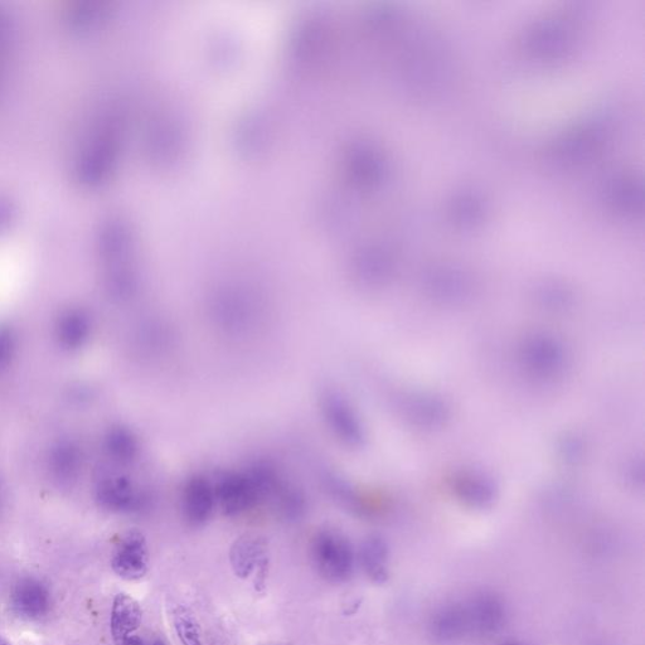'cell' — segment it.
Instances as JSON below:
<instances>
[{
  "label": "cell",
  "instance_id": "6da1fadb",
  "mask_svg": "<svg viewBox=\"0 0 645 645\" xmlns=\"http://www.w3.org/2000/svg\"><path fill=\"white\" fill-rule=\"evenodd\" d=\"M315 569L329 583H343L351 577L354 554L351 543L341 533L323 530L317 533L312 543Z\"/></svg>",
  "mask_w": 645,
  "mask_h": 645
},
{
  "label": "cell",
  "instance_id": "7a4b0ae2",
  "mask_svg": "<svg viewBox=\"0 0 645 645\" xmlns=\"http://www.w3.org/2000/svg\"><path fill=\"white\" fill-rule=\"evenodd\" d=\"M95 498L100 507L114 513H137L148 506V494L129 475L105 472L95 484Z\"/></svg>",
  "mask_w": 645,
  "mask_h": 645
},
{
  "label": "cell",
  "instance_id": "3957f363",
  "mask_svg": "<svg viewBox=\"0 0 645 645\" xmlns=\"http://www.w3.org/2000/svg\"><path fill=\"white\" fill-rule=\"evenodd\" d=\"M523 367L541 380L561 375L567 365V352L559 339L548 334H533L521 347Z\"/></svg>",
  "mask_w": 645,
  "mask_h": 645
},
{
  "label": "cell",
  "instance_id": "277c9868",
  "mask_svg": "<svg viewBox=\"0 0 645 645\" xmlns=\"http://www.w3.org/2000/svg\"><path fill=\"white\" fill-rule=\"evenodd\" d=\"M320 406L329 428L339 440L353 448L366 444L365 428L346 397L333 389L324 390L320 396Z\"/></svg>",
  "mask_w": 645,
  "mask_h": 645
},
{
  "label": "cell",
  "instance_id": "5b68a950",
  "mask_svg": "<svg viewBox=\"0 0 645 645\" xmlns=\"http://www.w3.org/2000/svg\"><path fill=\"white\" fill-rule=\"evenodd\" d=\"M212 484L216 502L227 516H239L260 502L259 494L245 470L220 472Z\"/></svg>",
  "mask_w": 645,
  "mask_h": 645
},
{
  "label": "cell",
  "instance_id": "8992f818",
  "mask_svg": "<svg viewBox=\"0 0 645 645\" xmlns=\"http://www.w3.org/2000/svg\"><path fill=\"white\" fill-rule=\"evenodd\" d=\"M94 328V318L89 310L70 307L58 313L53 324V337L62 351L75 353L89 344Z\"/></svg>",
  "mask_w": 645,
  "mask_h": 645
},
{
  "label": "cell",
  "instance_id": "52a82bcc",
  "mask_svg": "<svg viewBox=\"0 0 645 645\" xmlns=\"http://www.w3.org/2000/svg\"><path fill=\"white\" fill-rule=\"evenodd\" d=\"M85 465V453L76 439L66 436L51 445L47 453V470L53 482L71 486L80 478Z\"/></svg>",
  "mask_w": 645,
  "mask_h": 645
},
{
  "label": "cell",
  "instance_id": "ba28073f",
  "mask_svg": "<svg viewBox=\"0 0 645 645\" xmlns=\"http://www.w3.org/2000/svg\"><path fill=\"white\" fill-rule=\"evenodd\" d=\"M111 566L116 575L128 581L143 579L149 570L147 540L138 531L126 533L116 546Z\"/></svg>",
  "mask_w": 645,
  "mask_h": 645
},
{
  "label": "cell",
  "instance_id": "9c48e42d",
  "mask_svg": "<svg viewBox=\"0 0 645 645\" xmlns=\"http://www.w3.org/2000/svg\"><path fill=\"white\" fill-rule=\"evenodd\" d=\"M216 497L210 479L196 474L184 484L182 511L184 520L192 527H200L210 520Z\"/></svg>",
  "mask_w": 645,
  "mask_h": 645
},
{
  "label": "cell",
  "instance_id": "30bf717a",
  "mask_svg": "<svg viewBox=\"0 0 645 645\" xmlns=\"http://www.w3.org/2000/svg\"><path fill=\"white\" fill-rule=\"evenodd\" d=\"M455 496L468 507L484 509L491 507L498 498V483L491 475L480 472H464L451 480Z\"/></svg>",
  "mask_w": 645,
  "mask_h": 645
},
{
  "label": "cell",
  "instance_id": "8fae6325",
  "mask_svg": "<svg viewBox=\"0 0 645 645\" xmlns=\"http://www.w3.org/2000/svg\"><path fill=\"white\" fill-rule=\"evenodd\" d=\"M14 613L28 620L46 617L51 609V594L46 585L36 579H23L14 586L11 595Z\"/></svg>",
  "mask_w": 645,
  "mask_h": 645
},
{
  "label": "cell",
  "instance_id": "7c38bea8",
  "mask_svg": "<svg viewBox=\"0 0 645 645\" xmlns=\"http://www.w3.org/2000/svg\"><path fill=\"white\" fill-rule=\"evenodd\" d=\"M407 420L424 429H436L449 420L448 404L441 397L429 394H411L402 400Z\"/></svg>",
  "mask_w": 645,
  "mask_h": 645
},
{
  "label": "cell",
  "instance_id": "4fadbf2b",
  "mask_svg": "<svg viewBox=\"0 0 645 645\" xmlns=\"http://www.w3.org/2000/svg\"><path fill=\"white\" fill-rule=\"evenodd\" d=\"M465 611L469 629L480 634L497 633L506 623V606L493 594L475 596Z\"/></svg>",
  "mask_w": 645,
  "mask_h": 645
},
{
  "label": "cell",
  "instance_id": "5bb4252c",
  "mask_svg": "<svg viewBox=\"0 0 645 645\" xmlns=\"http://www.w3.org/2000/svg\"><path fill=\"white\" fill-rule=\"evenodd\" d=\"M142 620L143 611L137 600L128 594L116 595L110 619L115 644L125 645L134 638Z\"/></svg>",
  "mask_w": 645,
  "mask_h": 645
},
{
  "label": "cell",
  "instance_id": "9a60e30c",
  "mask_svg": "<svg viewBox=\"0 0 645 645\" xmlns=\"http://www.w3.org/2000/svg\"><path fill=\"white\" fill-rule=\"evenodd\" d=\"M103 450L111 462L118 465L133 463L138 457L139 443L132 430L123 425L111 426L103 436Z\"/></svg>",
  "mask_w": 645,
  "mask_h": 645
},
{
  "label": "cell",
  "instance_id": "2e32d148",
  "mask_svg": "<svg viewBox=\"0 0 645 645\" xmlns=\"http://www.w3.org/2000/svg\"><path fill=\"white\" fill-rule=\"evenodd\" d=\"M467 630H469L467 611L457 605L441 609L430 623L431 635L444 643L455 642L462 638Z\"/></svg>",
  "mask_w": 645,
  "mask_h": 645
},
{
  "label": "cell",
  "instance_id": "e0dca14e",
  "mask_svg": "<svg viewBox=\"0 0 645 645\" xmlns=\"http://www.w3.org/2000/svg\"><path fill=\"white\" fill-rule=\"evenodd\" d=\"M265 542L260 537L244 536L236 541L231 551L232 567L237 576L247 577L265 562Z\"/></svg>",
  "mask_w": 645,
  "mask_h": 645
},
{
  "label": "cell",
  "instance_id": "ac0fdd59",
  "mask_svg": "<svg viewBox=\"0 0 645 645\" xmlns=\"http://www.w3.org/2000/svg\"><path fill=\"white\" fill-rule=\"evenodd\" d=\"M361 562L366 574L377 584L389 577V547L380 536L368 537L361 548Z\"/></svg>",
  "mask_w": 645,
  "mask_h": 645
},
{
  "label": "cell",
  "instance_id": "d6986e66",
  "mask_svg": "<svg viewBox=\"0 0 645 645\" xmlns=\"http://www.w3.org/2000/svg\"><path fill=\"white\" fill-rule=\"evenodd\" d=\"M276 508L288 520H298L307 509V498L302 489L284 479L273 494Z\"/></svg>",
  "mask_w": 645,
  "mask_h": 645
},
{
  "label": "cell",
  "instance_id": "ffe728a7",
  "mask_svg": "<svg viewBox=\"0 0 645 645\" xmlns=\"http://www.w3.org/2000/svg\"><path fill=\"white\" fill-rule=\"evenodd\" d=\"M173 627L183 645H202V630L195 614L186 606H177L172 615Z\"/></svg>",
  "mask_w": 645,
  "mask_h": 645
},
{
  "label": "cell",
  "instance_id": "44dd1931",
  "mask_svg": "<svg viewBox=\"0 0 645 645\" xmlns=\"http://www.w3.org/2000/svg\"><path fill=\"white\" fill-rule=\"evenodd\" d=\"M322 482L324 488L337 501L346 504L347 507L361 508V497L358 496L356 489L351 486V483L347 482L341 475L331 472V470H324L322 473Z\"/></svg>",
  "mask_w": 645,
  "mask_h": 645
},
{
  "label": "cell",
  "instance_id": "7402d4cb",
  "mask_svg": "<svg viewBox=\"0 0 645 645\" xmlns=\"http://www.w3.org/2000/svg\"><path fill=\"white\" fill-rule=\"evenodd\" d=\"M19 352V336L9 324H0V375L16 362Z\"/></svg>",
  "mask_w": 645,
  "mask_h": 645
},
{
  "label": "cell",
  "instance_id": "603a6c76",
  "mask_svg": "<svg viewBox=\"0 0 645 645\" xmlns=\"http://www.w3.org/2000/svg\"><path fill=\"white\" fill-rule=\"evenodd\" d=\"M559 449L562 458L571 463H575L576 460L583 457L584 453L583 441L577 439L576 436H566V438L562 439Z\"/></svg>",
  "mask_w": 645,
  "mask_h": 645
},
{
  "label": "cell",
  "instance_id": "cb8c5ba5",
  "mask_svg": "<svg viewBox=\"0 0 645 645\" xmlns=\"http://www.w3.org/2000/svg\"><path fill=\"white\" fill-rule=\"evenodd\" d=\"M92 399V392L90 390V387H86L84 385H79L74 387V389L71 390V401L75 402L77 405H85L89 404V402Z\"/></svg>",
  "mask_w": 645,
  "mask_h": 645
},
{
  "label": "cell",
  "instance_id": "d4e9b609",
  "mask_svg": "<svg viewBox=\"0 0 645 645\" xmlns=\"http://www.w3.org/2000/svg\"><path fill=\"white\" fill-rule=\"evenodd\" d=\"M0 645H11V644H9L6 639L0 638Z\"/></svg>",
  "mask_w": 645,
  "mask_h": 645
},
{
  "label": "cell",
  "instance_id": "484cf974",
  "mask_svg": "<svg viewBox=\"0 0 645 645\" xmlns=\"http://www.w3.org/2000/svg\"><path fill=\"white\" fill-rule=\"evenodd\" d=\"M502 645H525V644H522V643H516V642H508V643H504V644H502Z\"/></svg>",
  "mask_w": 645,
  "mask_h": 645
},
{
  "label": "cell",
  "instance_id": "4316f807",
  "mask_svg": "<svg viewBox=\"0 0 645 645\" xmlns=\"http://www.w3.org/2000/svg\"><path fill=\"white\" fill-rule=\"evenodd\" d=\"M154 645H164L162 642H157Z\"/></svg>",
  "mask_w": 645,
  "mask_h": 645
}]
</instances>
